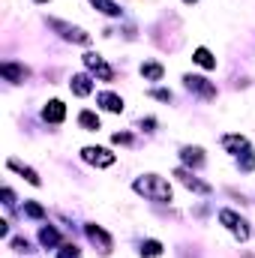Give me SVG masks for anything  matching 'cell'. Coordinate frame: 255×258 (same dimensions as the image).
Listing matches in <instances>:
<instances>
[{
	"mask_svg": "<svg viewBox=\"0 0 255 258\" xmlns=\"http://www.w3.org/2000/svg\"><path fill=\"white\" fill-rule=\"evenodd\" d=\"M180 3H198V0H180Z\"/></svg>",
	"mask_w": 255,
	"mask_h": 258,
	"instance_id": "32",
	"label": "cell"
},
{
	"mask_svg": "<svg viewBox=\"0 0 255 258\" xmlns=\"http://www.w3.org/2000/svg\"><path fill=\"white\" fill-rule=\"evenodd\" d=\"M0 237H9V222H0Z\"/></svg>",
	"mask_w": 255,
	"mask_h": 258,
	"instance_id": "30",
	"label": "cell"
},
{
	"mask_svg": "<svg viewBox=\"0 0 255 258\" xmlns=\"http://www.w3.org/2000/svg\"><path fill=\"white\" fill-rule=\"evenodd\" d=\"M165 252V246L156 240V237H147L144 243H141V258H162Z\"/></svg>",
	"mask_w": 255,
	"mask_h": 258,
	"instance_id": "21",
	"label": "cell"
},
{
	"mask_svg": "<svg viewBox=\"0 0 255 258\" xmlns=\"http://www.w3.org/2000/svg\"><path fill=\"white\" fill-rule=\"evenodd\" d=\"M9 249H12V252H18V255H27V252H33L27 237H12V240H9Z\"/></svg>",
	"mask_w": 255,
	"mask_h": 258,
	"instance_id": "24",
	"label": "cell"
},
{
	"mask_svg": "<svg viewBox=\"0 0 255 258\" xmlns=\"http://www.w3.org/2000/svg\"><path fill=\"white\" fill-rule=\"evenodd\" d=\"M177 156H180L183 168H192V171H195V168H201V165L207 162V156H204V147H198V144H183Z\"/></svg>",
	"mask_w": 255,
	"mask_h": 258,
	"instance_id": "10",
	"label": "cell"
},
{
	"mask_svg": "<svg viewBox=\"0 0 255 258\" xmlns=\"http://www.w3.org/2000/svg\"><path fill=\"white\" fill-rule=\"evenodd\" d=\"M96 105L108 114H120L123 111V96H117L114 90H102V93H96Z\"/></svg>",
	"mask_w": 255,
	"mask_h": 258,
	"instance_id": "13",
	"label": "cell"
},
{
	"mask_svg": "<svg viewBox=\"0 0 255 258\" xmlns=\"http://www.w3.org/2000/svg\"><path fill=\"white\" fill-rule=\"evenodd\" d=\"M78 126L84 129V132H96V129H102V120H99V114H96V111L81 108V111H78Z\"/></svg>",
	"mask_w": 255,
	"mask_h": 258,
	"instance_id": "16",
	"label": "cell"
},
{
	"mask_svg": "<svg viewBox=\"0 0 255 258\" xmlns=\"http://www.w3.org/2000/svg\"><path fill=\"white\" fill-rule=\"evenodd\" d=\"M219 225L237 240V243H246L249 240V234H252V228H249V219H243L240 213H234V210H219Z\"/></svg>",
	"mask_w": 255,
	"mask_h": 258,
	"instance_id": "2",
	"label": "cell"
},
{
	"mask_svg": "<svg viewBox=\"0 0 255 258\" xmlns=\"http://www.w3.org/2000/svg\"><path fill=\"white\" fill-rule=\"evenodd\" d=\"M81 60H84L87 72H90L96 81H114V69L105 63V57H102V54H96V51H87Z\"/></svg>",
	"mask_w": 255,
	"mask_h": 258,
	"instance_id": "6",
	"label": "cell"
},
{
	"mask_svg": "<svg viewBox=\"0 0 255 258\" xmlns=\"http://www.w3.org/2000/svg\"><path fill=\"white\" fill-rule=\"evenodd\" d=\"M192 63H198L201 69H216V57H213V51H210V48L198 45V48L192 51Z\"/></svg>",
	"mask_w": 255,
	"mask_h": 258,
	"instance_id": "19",
	"label": "cell"
},
{
	"mask_svg": "<svg viewBox=\"0 0 255 258\" xmlns=\"http://www.w3.org/2000/svg\"><path fill=\"white\" fill-rule=\"evenodd\" d=\"M219 144H222V150H225V153H231V156H240V153L249 147V138H246V135H240V132H225Z\"/></svg>",
	"mask_w": 255,
	"mask_h": 258,
	"instance_id": "11",
	"label": "cell"
},
{
	"mask_svg": "<svg viewBox=\"0 0 255 258\" xmlns=\"http://www.w3.org/2000/svg\"><path fill=\"white\" fill-rule=\"evenodd\" d=\"M39 243H42L45 249H54V246H60L63 240H60V231H57L54 225H42V228H39Z\"/></svg>",
	"mask_w": 255,
	"mask_h": 258,
	"instance_id": "17",
	"label": "cell"
},
{
	"mask_svg": "<svg viewBox=\"0 0 255 258\" xmlns=\"http://www.w3.org/2000/svg\"><path fill=\"white\" fill-rule=\"evenodd\" d=\"M111 141H114V144H132V135H129V132H114Z\"/></svg>",
	"mask_w": 255,
	"mask_h": 258,
	"instance_id": "27",
	"label": "cell"
},
{
	"mask_svg": "<svg viewBox=\"0 0 255 258\" xmlns=\"http://www.w3.org/2000/svg\"><path fill=\"white\" fill-rule=\"evenodd\" d=\"M0 75H3V81H9V84H24V81L30 78V69L24 63H15V60H3V63H0Z\"/></svg>",
	"mask_w": 255,
	"mask_h": 258,
	"instance_id": "9",
	"label": "cell"
},
{
	"mask_svg": "<svg viewBox=\"0 0 255 258\" xmlns=\"http://www.w3.org/2000/svg\"><path fill=\"white\" fill-rule=\"evenodd\" d=\"M150 96H153V99H159V102H171V99H174V93H171V90H165V87H156Z\"/></svg>",
	"mask_w": 255,
	"mask_h": 258,
	"instance_id": "26",
	"label": "cell"
},
{
	"mask_svg": "<svg viewBox=\"0 0 255 258\" xmlns=\"http://www.w3.org/2000/svg\"><path fill=\"white\" fill-rule=\"evenodd\" d=\"M141 129L144 132H153L156 129V117H141Z\"/></svg>",
	"mask_w": 255,
	"mask_h": 258,
	"instance_id": "29",
	"label": "cell"
},
{
	"mask_svg": "<svg viewBox=\"0 0 255 258\" xmlns=\"http://www.w3.org/2000/svg\"><path fill=\"white\" fill-rule=\"evenodd\" d=\"M45 24L63 39V42H72V45H90V33L78 24H69L63 18H45Z\"/></svg>",
	"mask_w": 255,
	"mask_h": 258,
	"instance_id": "3",
	"label": "cell"
},
{
	"mask_svg": "<svg viewBox=\"0 0 255 258\" xmlns=\"http://www.w3.org/2000/svg\"><path fill=\"white\" fill-rule=\"evenodd\" d=\"M84 234H87V240L102 252V255H111V249H114V240H111V234L102 228V225H96V222H87L84 225Z\"/></svg>",
	"mask_w": 255,
	"mask_h": 258,
	"instance_id": "7",
	"label": "cell"
},
{
	"mask_svg": "<svg viewBox=\"0 0 255 258\" xmlns=\"http://www.w3.org/2000/svg\"><path fill=\"white\" fill-rule=\"evenodd\" d=\"M237 168L243 171V174H249V171H255V150L252 147H246L240 156H237Z\"/></svg>",
	"mask_w": 255,
	"mask_h": 258,
	"instance_id": "22",
	"label": "cell"
},
{
	"mask_svg": "<svg viewBox=\"0 0 255 258\" xmlns=\"http://www.w3.org/2000/svg\"><path fill=\"white\" fill-rule=\"evenodd\" d=\"M33 3H51V0H33Z\"/></svg>",
	"mask_w": 255,
	"mask_h": 258,
	"instance_id": "31",
	"label": "cell"
},
{
	"mask_svg": "<svg viewBox=\"0 0 255 258\" xmlns=\"http://www.w3.org/2000/svg\"><path fill=\"white\" fill-rule=\"evenodd\" d=\"M132 189H135L138 195H144L147 201H156V204H168V201H174V192H171L168 177L153 174V171L135 177V180H132Z\"/></svg>",
	"mask_w": 255,
	"mask_h": 258,
	"instance_id": "1",
	"label": "cell"
},
{
	"mask_svg": "<svg viewBox=\"0 0 255 258\" xmlns=\"http://www.w3.org/2000/svg\"><path fill=\"white\" fill-rule=\"evenodd\" d=\"M24 216L30 219H45V207L39 201H24Z\"/></svg>",
	"mask_w": 255,
	"mask_h": 258,
	"instance_id": "23",
	"label": "cell"
},
{
	"mask_svg": "<svg viewBox=\"0 0 255 258\" xmlns=\"http://www.w3.org/2000/svg\"><path fill=\"white\" fill-rule=\"evenodd\" d=\"M3 204H6V207H15V192H12L9 186H3Z\"/></svg>",
	"mask_w": 255,
	"mask_h": 258,
	"instance_id": "28",
	"label": "cell"
},
{
	"mask_svg": "<svg viewBox=\"0 0 255 258\" xmlns=\"http://www.w3.org/2000/svg\"><path fill=\"white\" fill-rule=\"evenodd\" d=\"M42 120L45 123H63L66 120V105H63V99H48L45 105H42Z\"/></svg>",
	"mask_w": 255,
	"mask_h": 258,
	"instance_id": "12",
	"label": "cell"
},
{
	"mask_svg": "<svg viewBox=\"0 0 255 258\" xmlns=\"http://www.w3.org/2000/svg\"><path fill=\"white\" fill-rule=\"evenodd\" d=\"M174 177H177V180H180L189 192H195V195H210V192H213V186H210L207 180L195 177V174H192V168H177V171H174Z\"/></svg>",
	"mask_w": 255,
	"mask_h": 258,
	"instance_id": "8",
	"label": "cell"
},
{
	"mask_svg": "<svg viewBox=\"0 0 255 258\" xmlns=\"http://www.w3.org/2000/svg\"><path fill=\"white\" fill-rule=\"evenodd\" d=\"M69 90L75 93V96H90L93 93V75L90 72H78V75H72V81H69Z\"/></svg>",
	"mask_w": 255,
	"mask_h": 258,
	"instance_id": "14",
	"label": "cell"
},
{
	"mask_svg": "<svg viewBox=\"0 0 255 258\" xmlns=\"http://www.w3.org/2000/svg\"><path fill=\"white\" fill-rule=\"evenodd\" d=\"M6 168L9 171H18L30 186H42V177L36 174V168H30V165H24V162H18V159H6Z\"/></svg>",
	"mask_w": 255,
	"mask_h": 258,
	"instance_id": "15",
	"label": "cell"
},
{
	"mask_svg": "<svg viewBox=\"0 0 255 258\" xmlns=\"http://www.w3.org/2000/svg\"><path fill=\"white\" fill-rule=\"evenodd\" d=\"M81 159H84L87 165L108 168V165L117 162V153H111L108 147H99V144H87V147H81Z\"/></svg>",
	"mask_w": 255,
	"mask_h": 258,
	"instance_id": "4",
	"label": "cell"
},
{
	"mask_svg": "<svg viewBox=\"0 0 255 258\" xmlns=\"http://www.w3.org/2000/svg\"><path fill=\"white\" fill-rule=\"evenodd\" d=\"M90 6L93 9H99L102 15H108V18H120L123 15V9L114 3V0H90Z\"/></svg>",
	"mask_w": 255,
	"mask_h": 258,
	"instance_id": "20",
	"label": "cell"
},
{
	"mask_svg": "<svg viewBox=\"0 0 255 258\" xmlns=\"http://www.w3.org/2000/svg\"><path fill=\"white\" fill-rule=\"evenodd\" d=\"M54 258H81V249H78L75 243H60Z\"/></svg>",
	"mask_w": 255,
	"mask_h": 258,
	"instance_id": "25",
	"label": "cell"
},
{
	"mask_svg": "<svg viewBox=\"0 0 255 258\" xmlns=\"http://www.w3.org/2000/svg\"><path fill=\"white\" fill-rule=\"evenodd\" d=\"M183 87L189 90V93H195V96H201V99H216L219 96V90H216V84L213 81H207L204 75H192V72H186L183 75Z\"/></svg>",
	"mask_w": 255,
	"mask_h": 258,
	"instance_id": "5",
	"label": "cell"
},
{
	"mask_svg": "<svg viewBox=\"0 0 255 258\" xmlns=\"http://www.w3.org/2000/svg\"><path fill=\"white\" fill-rule=\"evenodd\" d=\"M162 75H165V66L159 60H144L141 63V78L144 81H162Z\"/></svg>",
	"mask_w": 255,
	"mask_h": 258,
	"instance_id": "18",
	"label": "cell"
}]
</instances>
